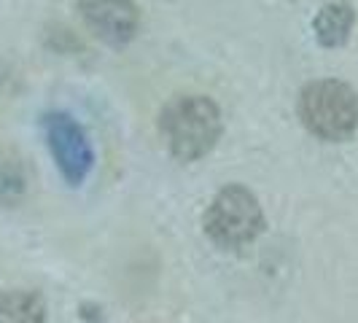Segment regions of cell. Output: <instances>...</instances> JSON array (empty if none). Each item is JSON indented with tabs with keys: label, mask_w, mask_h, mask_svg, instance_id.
I'll use <instances>...</instances> for the list:
<instances>
[{
	"label": "cell",
	"mask_w": 358,
	"mask_h": 323,
	"mask_svg": "<svg viewBox=\"0 0 358 323\" xmlns=\"http://www.w3.org/2000/svg\"><path fill=\"white\" fill-rule=\"evenodd\" d=\"M159 132L178 162L208 157L224 135L221 108L208 94H176L159 113Z\"/></svg>",
	"instance_id": "cell-1"
},
{
	"label": "cell",
	"mask_w": 358,
	"mask_h": 323,
	"mask_svg": "<svg viewBox=\"0 0 358 323\" xmlns=\"http://www.w3.org/2000/svg\"><path fill=\"white\" fill-rule=\"evenodd\" d=\"M296 110L307 132L326 143L350 141L358 132V92L337 78H318L305 84Z\"/></svg>",
	"instance_id": "cell-2"
},
{
	"label": "cell",
	"mask_w": 358,
	"mask_h": 323,
	"mask_svg": "<svg viewBox=\"0 0 358 323\" xmlns=\"http://www.w3.org/2000/svg\"><path fill=\"white\" fill-rule=\"evenodd\" d=\"M264 224L262 202L243 183H227L218 189L202 218L205 234L224 251H240L251 245L264 232Z\"/></svg>",
	"instance_id": "cell-3"
},
{
	"label": "cell",
	"mask_w": 358,
	"mask_h": 323,
	"mask_svg": "<svg viewBox=\"0 0 358 323\" xmlns=\"http://www.w3.org/2000/svg\"><path fill=\"white\" fill-rule=\"evenodd\" d=\"M43 138L59 175L71 186H81L94 170V148L84 127L71 113L54 110L43 116Z\"/></svg>",
	"instance_id": "cell-4"
},
{
	"label": "cell",
	"mask_w": 358,
	"mask_h": 323,
	"mask_svg": "<svg viewBox=\"0 0 358 323\" xmlns=\"http://www.w3.org/2000/svg\"><path fill=\"white\" fill-rule=\"evenodd\" d=\"M76 6L92 36L110 49L129 46L141 30L138 0H76Z\"/></svg>",
	"instance_id": "cell-5"
},
{
	"label": "cell",
	"mask_w": 358,
	"mask_h": 323,
	"mask_svg": "<svg viewBox=\"0 0 358 323\" xmlns=\"http://www.w3.org/2000/svg\"><path fill=\"white\" fill-rule=\"evenodd\" d=\"M356 27V11L350 3L334 0L321 6V11L313 19V33L323 49H342Z\"/></svg>",
	"instance_id": "cell-6"
},
{
	"label": "cell",
	"mask_w": 358,
	"mask_h": 323,
	"mask_svg": "<svg viewBox=\"0 0 358 323\" xmlns=\"http://www.w3.org/2000/svg\"><path fill=\"white\" fill-rule=\"evenodd\" d=\"M0 323H49L46 299L33 288L0 291Z\"/></svg>",
	"instance_id": "cell-7"
}]
</instances>
